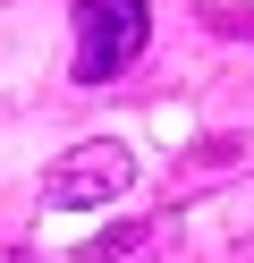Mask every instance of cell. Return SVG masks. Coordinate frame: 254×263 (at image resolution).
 Wrapping results in <instances>:
<instances>
[{"mask_svg":"<svg viewBox=\"0 0 254 263\" xmlns=\"http://www.w3.org/2000/svg\"><path fill=\"white\" fill-rule=\"evenodd\" d=\"M9 263H26V255H9Z\"/></svg>","mask_w":254,"mask_h":263,"instance_id":"5b68a950","label":"cell"},{"mask_svg":"<svg viewBox=\"0 0 254 263\" xmlns=\"http://www.w3.org/2000/svg\"><path fill=\"white\" fill-rule=\"evenodd\" d=\"M169 229H178L169 212H144V221H119L110 238H85V246H76V263H144V255H161V246H169Z\"/></svg>","mask_w":254,"mask_h":263,"instance_id":"3957f363","label":"cell"},{"mask_svg":"<svg viewBox=\"0 0 254 263\" xmlns=\"http://www.w3.org/2000/svg\"><path fill=\"white\" fill-rule=\"evenodd\" d=\"M127 178H135L127 144H76V153L43 178V204L51 212H93V204H110V195H127Z\"/></svg>","mask_w":254,"mask_h":263,"instance_id":"7a4b0ae2","label":"cell"},{"mask_svg":"<svg viewBox=\"0 0 254 263\" xmlns=\"http://www.w3.org/2000/svg\"><path fill=\"white\" fill-rule=\"evenodd\" d=\"M212 34H229V43H254V9H212Z\"/></svg>","mask_w":254,"mask_h":263,"instance_id":"277c9868","label":"cell"},{"mask_svg":"<svg viewBox=\"0 0 254 263\" xmlns=\"http://www.w3.org/2000/svg\"><path fill=\"white\" fill-rule=\"evenodd\" d=\"M68 17H76V85H110L144 60V34H152L144 0H68Z\"/></svg>","mask_w":254,"mask_h":263,"instance_id":"6da1fadb","label":"cell"}]
</instances>
